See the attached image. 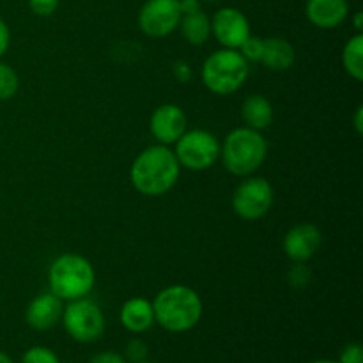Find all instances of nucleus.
<instances>
[{"label": "nucleus", "mask_w": 363, "mask_h": 363, "mask_svg": "<svg viewBox=\"0 0 363 363\" xmlns=\"http://www.w3.org/2000/svg\"><path fill=\"white\" fill-rule=\"evenodd\" d=\"M181 165L174 151L167 145H151L135 158L130 169V181L135 190L147 197H160L176 186Z\"/></svg>", "instance_id": "nucleus-1"}, {"label": "nucleus", "mask_w": 363, "mask_h": 363, "mask_svg": "<svg viewBox=\"0 0 363 363\" xmlns=\"http://www.w3.org/2000/svg\"><path fill=\"white\" fill-rule=\"evenodd\" d=\"M155 323L170 333H184L199 325L202 318V300L188 286H169L152 301Z\"/></svg>", "instance_id": "nucleus-2"}, {"label": "nucleus", "mask_w": 363, "mask_h": 363, "mask_svg": "<svg viewBox=\"0 0 363 363\" xmlns=\"http://www.w3.org/2000/svg\"><path fill=\"white\" fill-rule=\"evenodd\" d=\"M220 156L223 167L233 176H252L268 156V142L264 140L261 131L248 126L236 128L220 145Z\"/></svg>", "instance_id": "nucleus-3"}, {"label": "nucleus", "mask_w": 363, "mask_h": 363, "mask_svg": "<svg viewBox=\"0 0 363 363\" xmlns=\"http://www.w3.org/2000/svg\"><path fill=\"white\" fill-rule=\"evenodd\" d=\"M96 273L91 262L78 254H62L50 264V293L62 301L80 300L94 289Z\"/></svg>", "instance_id": "nucleus-4"}, {"label": "nucleus", "mask_w": 363, "mask_h": 363, "mask_svg": "<svg viewBox=\"0 0 363 363\" xmlns=\"http://www.w3.org/2000/svg\"><path fill=\"white\" fill-rule=\"evenodd\" d=\"M250 67L238 50L222 48L204 60L201 69L202 84L209 92L218 96L234 94L247 82Z\"/></svg>", "instance_id": "nucleus-5"}, {"label": "nucleus", "mask_w": 363, "mask_h": 363, "mask_svg": "<svg viewBox=\"0 0 363 363\" xmlns=\"http://www.w3.org/2000/svg\"><path fill=\"white\" fill-rule=\"evenodd\" d=\"M60 319L67 335L80 344L96 342L105 332V315L99 305L89 298L67 301Z\"/></svg>", "instance_id": "nucleus-6"}, {"label": "nucleus", "mask_w": 363, "mask_h": 363, "mask_svg": "<svg viewBox=\"0 0 363 363\" xmlns=\"http://www.w3.org/2000/svg\"><path fill=\"white\" fill-rule=\"evenodd\" d=\"M174 155L181 167L194 172H202V170L211 169L218 162L220 142L208 130L184 131L177 138Z\"/></svg>", "instance_id": "nucleus-7"}, {"label": "nucleus", "mask_w": 363, "mask_h": 363, "mask_svg": "<svg viewBox=\"0 0 363 363\" xmlns=\"http://www.w3.org/2000/svg\"><path fill=\"white\" fill-rule=\"evenodd\" d=\"M273 204V188L264 177H248L233 194V209L241 220L254 222L262 218Z\"/></svg>", "instance_id": "nucleus-8"}, {"label": "nucleus", "mask_w": 363, "mask_h": 363, "mask_svg": "<svg viewBox=\"0 0 363 363\" xmlns=\"http://www.w3.org/2000/svg\"><path fill=\"white\" fill-rule=\"evenodd\" d=\"M179 0H147L138 13L140 30L149 38H167L181 21Z\"/></svg>", "instance_id": "nucleus-9"}, {"label": "nucleus", "mask_w": 363, "mask_h": 363, "mask_svg": "<svg viewBox=\"0 0 363 363\" xmlns=\"http://www.w3.org/2000/svg\"><path fill=\"white\" fill-rule=\"evenodd\" d=\"M211 34L223 48L229 50H240L252 35L247 16L236 7H222L216 11L211 18Z\"/></svg>", "instance_id": "nucleus-10"}, {"label": "nucleus", "mask_w": 363, "mask_h": 363, "mask_svg": "<svg viewBox=\"0 0 363 363\" xmlns=\"http://www.w3.org/2000/svg\"><path fill=\"white\" fill-rule=\"evenodd\" d=\"M151 133L158 140V144L170 145L176 144L177 138L186 131V113L183 108L174 103L160 105L151 116Z\"/></svg>", "instance_id": "nucleus-11"}, {"label": "nucleus", "mask_w": 363, "mask_h": 363, "mask_svg": "<svg viewBox=\"0 0 363 363\" xmlns=\"http://www.w3.org/2000/svg\"><path fill=\"white\" fill-rule=\"evenodd\" d=\"M321 230L315 223H298L284 238V252L293 262H307L321 247Z\"/></svg>", "instance_id": "nucleus-12"}, {"label": "nucleus", "mask_w": 363, "mask_h": 363, "mask_svg": "<svg viewBox=\"0 0 363 363\" xmlns=\"http://www.w3.org/2000/svg\"><path fill=\"white\" fill-rule=\"evenodd\" d=\"M62 311V300H59L55 294H39L28 303L25 311V321L35 332H46L60 321Z\"/></svg>", "instance_id": "nucleus-13"}, {"label": "nucleus", "mask_w": 363, "mask_h": 363, "mask_svg": "<svg viewBox=\"0 0 363 363\" xmlns=\"http://www.w3.org/2000/svg\"><path fill=\"white\" fill-rule=\"evenodd\" d=\"M305 14L314 27L330 30L339 27L350 14L347 0H307Z\"/></svg>", "instance_id": "nucleus-14"}, {"label": "nucleus", "mask_w": 363, "mask_h": 363, "mask_svg": "<svg viewBox=\"0 0 363 363\" xmlns=\"http://www.w3.org/2000/svg\"><path fill=\"white\" fill-rule=\"evenodd\" d=\"M121 323L131 333H144L155 325L152 303L145 298H131L121 308Z\"/></svg>", "instance_id": "nucleus-15"}, {"label": "nucleus", "mask_w": 363, "mask_h": 363, "mask_svg": "<svg viewBox=\"0 0 363 363\" xmlns=\"http://www.w3.org/2000/svg\"><path fill=\"white\" fill-rule=\"evenodd\" d=\"M296 60V50L287 39L268 38L262 41L261 62L272 71H287Z\"/></svg>", "instance_id": "nucleus-16"}, {"label": "nucleus", "mask_w": 363, "mask_h": 363, "mask_svg": "<svg viewBox=\"0 0 363 363\" xmlns=\"http://www.w3.org/2000/svg\"><path fill=\"white\" fill-rule=\"evenodd\" d=\"M241 117L248 128L262 131L273 123V106L262 94H252L241 105Z\"/></svg>", "instance_id": "nucleus-17"}, {"label": "nucleus", "mask_w": 363, "mask_h": 363, "mask_svg": "<svg viewBox=\"0 0 363 363\" xmlns=\"http://www.w3.org/2000/svg\"><path fill=\"white\" fill-rule=\"evenodd\" d=\"M181 34L186 39L188 45L201 46L208 41L211 35V18L204 13V11H197V13L184 14L181 16L179 21Z\"/></svg>", "instance_id": "nucleus-18"}, {"label": "nucleus", "mask_w": 363, "mask_h": 363, "mask_svg": "<svg viewBox=\"0 0 363 363\" xmlns=\"http://www.w3.org/2000/svg\"><path fill=\"white\" fill-rule=\"evenodd\" d=\"M342 66L353 80H363V34L358 32L344 45Z\"/></svg>", "instance_id": "nucleus-19"}, {"label": "nucleus", "mask_w": 363, "mask_h": 363, "mask_svg": "<svg viewBox=\"0 0 363 363\" xmlns=\"http://www.w3.org/2000/svg\"><path fill=\"white\" fill-rule=\"evenodd\" d=\"M20 87V80H18V74L9 64L0 62V101H6L11 99L18 92Z\"/></svg>", "instance_id": "nucleus-20"}, {"label": "nucleus", "mask_w": 363, "mask_h": 363, "mask_svg": "<svg viewBox=\"0 0 363 363\" xmlns=\"http://www.w3.org/2000/svg\"><path fill=\"white\" fill-rule=\"evenodd\" d=\"M21 363H60L55 351L45 346H32L21 357Z\"/></svg>", "instance_id": "nucleus-21"}, {"label": "nucleus", "mask_w": 363, "mask_h": 363, "mask_svg": "<svg viewBox=\"0 0 363 363\" xmlns=\"http://www.w3.org/2000/svg\"><path fill=\"white\" fill-rule=\"evenodd\" d=\"M262 41H264V39L250 35V38H248L247 41L240 46V50H238V52L245 57V60H247V62H261Z\"/></svg>", "instance_id": "nucleus-22"}, {"label": "nucleus", "mask_w": 363, "mask_h": 363, "mask_svg": "<svg viewBox=\"0 0 363 363\" xmlns=\"http://www.w3.org/2000/svg\"><path fill=\"white\" fill-rule=\"evenodd\" d=\"M287 280H289V286L294 287V289H303L311 282V269L303 266V262H296L287 273Z\"/></svg>", "instance_id": "nucleus-23"}, {"label": "nucleus", "mask_w": 363, "mask_h": 363, "mask_svg": "<svg viewBox=\"0 0 363 363\" xmlns=\"http://www.w3.org/2000/svg\"><path fill=\"white\" fill-rule=\"evenodd\" d=\"M147 346H145V342L142 339H131L130 342H128L126 346V351H124V358L133 363H140V362H145V358H147Z\"/></svg>", "instance_id": "nucleus-24"}, {"label": "nucleus", "mask_w": 363, "mask_h": 363, "mask_svg": "<svg viewBox=\"0 0 363 363\" xmlns=\"http://www.w3.org/2000/svg\"><path fill=\"white\" fill-rule=\"evenodd\" d=\"M28 7L38 16H52L59 7V0H28Z\"/></svg>", "instance_id": "nucleus-25"}, {"label": "nucleus", "mask_w": 363, "mask_h": 363, "mask_svg": "<svg viewBox=\"0 0 363 363\" xmlns=\"http://www.w3.org/2000/svg\"><path fill=\"white\" fill-rule=\"evenodd\" d=\"M339 363H363V350L360 344L353 342L344 346V350L340 351Z\"/></svg>", "instance_id": "nucleus-26"}, {"label": "nucleus", "mask_w": 363, "mask_h": 363, "mask_svg": "<svg viewBox=\"0 0 363 363\" xmlns=\"http://www.w3.org/2000/svg\"><path fill=\"white\" fill-rule=\"evenodd\" d=\"M172 73L174 78L181 84H188L191 80V67L186 60H176L172 66Z\"/></svg>", "instance_id": "nucleus-27"}, {"label": "nucleus", "mask_w": 363, "mask_h": 363, "mask_svg": "<svg viewBox=\"0 0 363 363\" xmlns=\"http://www.w3.org/2000/svg\"><path fill=\"white\" fill-rule=\"evenodd\" d=\"M89 363H128L126 358L117 351H99L91 358Z\"/></svg>", "instance_id": "nucleus-28"}, {"label": "nucleus", "mask_w": 363, "mask_h": 363, "mask_svg": "<svg viewBox=\"0 0 363 363\" xmlns=\"http://www.w3.org/2000/svg\"><path fill=\"white\" fill-rule=\"evenodd\" d=\"M9 43H11V32L9 27H7L6 21L0 18V59L6 55V52L9 50Z\"/></svg>", "instance_id": "nucleus-29"}, {"label": "nucleus", "mask_w": 363, "mask_h": 363, "mask_svg": "<svg viewBox=\"0 0 363 363\" xmlns=\"http://www.w3.org/2000/svg\"><path fill=\"white\" fill-rule=\"evenodd\" d=\"M202 9L201 0H179V11L181 14H191L197 13V11Z\"/></svg>", "instance_id": "nucleus-30"}, {"label": "nucleus", "mask_w": 363, "mask_h": 363, "mask_svg": "<svg viewBox=\"0 0 363 363\" xmlns=\"http://www.w3.org/2000/svg\"><path fill=\"white\" fill-rule=\"evenodd\" d=\"M353 126L354 130H357L358 135L363 133V106L360 105L357 108V112H354V117H353Z\"/></svg>", "instance_id": "nucleus-31"}, {"label": "nucleus", "mask_w": 363, "mask_h": 363, "mask_svg": "<svg viewBox=\"0 0 363 363\" xmlns=\"http://www.w3.org/2000/svg\"><path fill=\"white\" fill-rule=\"evenodd\" d=\"M353 23H354V28H357L358 32H362V28H363V13H360V11H358V13L354 14Z\"/></svg>", "instance_id": "nucleus-32"}, {"label": "nucleus", "mask_w": 363, "mask_h": 363, "mask_svg": "<svg viewBox=\"0 0 363 363\" xmlns=\"http://www.w3.org/2000/svg\"><path fill=\"white\" fill-rule=\"evenodd\" d=\"M0 363H14L11 360V357L7 353H4V351H0Z\"/></svg>", "instance_id": "nucleus-33"}, {"label": "nucleus", "mask_w": 363, "mask_h": 363, "mask_svg": "<svg viewBox=\"0 0 363 363\" xmlns=\"http://www.w3.org/2000/svg\"><path fill=\"white\" fill-rule=\"evenodd\" d=\"M312 363H339V362H335V360H315Z\"/></svg>", "instance_id": "nucleus-34"}, {"label": "nucleus", "mask_w": 363, "mask_h": 363, "mask_svg": "<svg viewBox=\"0 0 363 363\" xmlns=\"http://www.w3.org/2000/svg\"><path fill=\"white\" fill-rule=\"evenodd\" d=\"M204 2H216V0H204Z\"/></svg>", "instance_id": "nucleus-35"}, {"label": "nucleus", "mask_w": 363, "mask_h": 363, "mask_svg": "<svg viewBox=\"0 0 363 363\" xmlns=\"http://www.w3.org/2000/svg\"><path fill=\"white\" fill-rule=\"evenodd\" d=\"M140 363H152V362H140Z\"/></svg>", "instance_id": "nucleus-36"}]
</instances>
